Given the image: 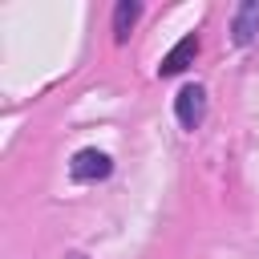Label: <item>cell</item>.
Listing matches in <instances>:
<instances>
[{
    "mask_svg": "<svg viewBox=\"0 0 259 259\" xmlns=\"http://www.w3.org/2000/svg\"><path fill=\"white\" fill-rule=\"evenodd\" d=\"M174 117L182 130H198L206 117V89L202 85H182L174 97Z\"/></svg>",
    "mask_w": 259,
    "mask_h": 259,
    "instance_id": "cell-1",
    "label": "cell"
},
{
    "mask_svg": "<svg viewBox=\"0 0 259 259\" xmlns=\"http://www.w3.org/2000/svg\"><path fill=\"white\" fill-rule=\"evenodd\" d=\"M109 170H113V158L105 154V150H77L73 154V162H69V174L77 178V182H97V178H109Z\"/></svg>",
    "mask_w": 259,
    "mask_h": 259,
    "instance_id": "cell-2",
    "label": "cell"
},
{
    "mask_svg": "<svg viewBox=\"0 0 259 259\" xmlns=\"http://www.w3.org/2000/svg\"><path fill=\"white\" fill-rule=\"evenodd\" d=\"M231 36H235V45H251V40L259 36V0H243V4L235 8Z\"/></svg>",
    "mask_w": 259,
    "mask_h": 259,
    "instance_id": "cell-3",
    "label": "cell"
},
{
    "mask_svg": "<svg viewBox=\"0 0 259 259\" xmlns=\"http://www.w3.org/2000/svg\"><path fill=\"white\" fill-rule=\"evenodd\" d=\"M194 57H198V36L190 32V36H182L166 57H162V65H158V73L162 77H174V73H182L186 65H194Z\"/></svg>",
    "mask_w": 259,
    "mask_h": 259,
    "instance_id": "cell-4",
    "label": "cell"
},
{
    "mask_svg": "<svg viewBox=\"0 0 259 259\" xmlns=\"http://www.w3.org/2000/svg\"><path fill=\"white\" fill-rule=\"evenodd\" d=\"M138 16H142V4H138V0H121V4L113 8V36H117V40H125Z\"/></svg>",
    "mask_w": 259,
    "mask_h": 259,
    "instance_id": "cell-5",
    "label": "cell"
}]
</instances>
